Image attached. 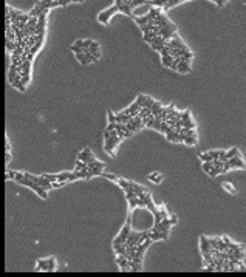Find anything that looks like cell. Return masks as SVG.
Here are the masks:
<instances>
[{
	"label": "cell",
	"instance_id": "6da1fadb",
	"mask_svg": "<svg viewBox=\"0 0 246 277\" xmlns=\"http://www.w3.org/2000/svg\"><path fill=\"white\" fill-rule=\"evenodd\" d=\"M130 221H132V217L128 215V217H127V223H125V226L121 229L119 235L113 240V248H115V246H119V245H122V243H125L128 234H130V231H132V229H130Z\"/></svg>",
	"mask_w": 246,
	"mask_h": 277
},
{
	"label": "cell",
	"instance_id": "7a4b0ae2",
	"mask_svg": "<svg viewBox=\"0 0 246 277\" xmlns=\"http://www.w3.org/2000/svg\"><path fill=\"white\" fill-rule=\"evenodd\" d=\"M244 169V161L241 160L240 156H234V158H229V160H226V163H225V166H223V169H225V174L228 172V170H231V169Z\"/></svg>",
	"mask_w": 246,
	"mask_h": 277
},
{
	"label": "cell",
	"instance_id": "3957f363",
	"mask_svg": "<svg viewBox=\"0 0 246 277\" xmlns=\"http://www.w3.org/2000/svg\"><path fill=\"white\" fill-rule=\"evenodd\" d=\"M118 11H119V6H118V5H113L112 8H108V9H105V11H102L101 14L98 16V20H99L101 23L107 25L108 20H110V17L115 14V12H118Z\"/></svg>",
	"mask_w": 246,
	"mask_h": 277
},
{
	"label": "cell",
	"instance_id": "277c9868",
	"mask_svg": "<svg viewBox=\"0 0 246 277\" xmlns=\"http://www.w3.org/2000/svg\"><path fill=\"white\" fill-rule=\"evenodd\" d=\"M122 139H124V136H119V135L113 136V135H112V138H110L108 141H105V146H104L105 152H108L110 155H113V149H115L116 146H118V144H119Z\"/></svg>",
	"mask_w": 246,
	"mask_h": 277
},
{
	"label": "cell",
	"instance_id": "5b68a950",
	"mask_svg": "<svg viewBox=\"0 0 246 277\" xmlns=\"http://www.w3.org/2000/svg\"><path fill=\"white\" fill-rule=\"evenodd\" d=\"M170 226H172V220H170L169 217H164L160 225H153L152 229H157V231H161V232L169 234V228H170Z\"/></svg>",
	"mask_w": 246,
	"mask_h": 277
},
{
	"label": "cell",
	"instance_id": "8992f818",
	"mask_svg": "<svg viewBox=\"0 0 246 277\" xmlns=\"http://www.w3.org/2000/svg\"><path fill=\"white\" fill-rule=\"evenodd\" d=\"M189 60H186V59H183V57H180V64H178V68H176V71L178 73H181V74H187V73H190L192 70H190V67H189Z\"/></svg>",
	"mask_w": 246,
	"mask_h": 277
},
{
	"label": "cell",
	"instance_id": "52a82bcc",
	"mask_svg": "<svg viewBox=\"0 0 246 277\" xmlns=\"http://www.w3.org/2000/svg\"><path fill=\"white\" fill-rule=\"evenodd\" d=\"M200 249H201V254L204 253H211L212 251V245L209 242V239H206L204 235L200 237Z\"/></svg>",
	"mask_w": 246,
	"mask_h": 277
},
{
	"label": "cell",
	"instance_id": "ba28073f",
	"mask_svg": "<svg viewBox=\"0 0 246 277\" xmlns=\"http://www.w3.org/2000/svg\"><path fill=\"white\" fill-rule=\"evenodd\" d=\"M92 158H95V156H93V153H92V150H90V149H84L79 155H77V160H81V161H84L87 164H88V161L92 160Z\"/></svg>",
	"mask_w": 246,
	"mask_h": 277
},
{
	"label": "cell",
	"instance_id": "9c48e42d",
	"mask_svg": "<svg viewBox=\"0 0 246 277\" xmlns=\"http://www.w3.org/2000/svg\"><path fill=\"white\" fill-rule=\"evenodd\" d=\"M167 235L166 232H161V231H157V229H152V234H150V239L155 242V240H167Z\"/></svg>",
	"mask_w": 246,
	"mask_h": 277
},
{
	"label": "cell",
	"instance_id": "30bf717a",
	"mask_svg": "<svg viewBox=\"0 0 246 277\" xmlns=\"http://www.w3.org/2000/svg\"><path fill=\"white\" fill-rule=\"evenodd\" d=\"M116 263L119 265V268H121L122 271H127V269H128V260H127L125 256H122V254L118 256V257H116Z\"/></svg>",
	"mask_w": 246,
	"mask_h": 277
},
{
	"label": "cell",
	"instance_id": "8fae6325",
	"mask_svg": "<svg viewBox=\"0 0 246 277\" xmlns=\"http://www.w3.org/2000/svg\"><path fill=\"white\" fill-rule=\"evenodd\" d=\"M48 268H50V263H48V260H37L36 271H47V272H48Z\"/></svg>",
	"mask_w": 246,
	"mask_h": 277
},
{
	"label": "cell",
	"instance_id": "7c38bea8",
	"mask_svg": "<svg viewBox=\"0 0 246 277\" xmlns=\"http://www.w3.org/2000/svg\"><path fill=\"white\" fill-rule=\"evenodd\" d=\"M42 11H44V8L37 3V5H36V6H34V8H33V9L28 12V14H30V17H39V16L42 14Z\"/></svg>",
	"mask_w": 246,
	"mask_h": 277
},
{
	"label": "cell",
	"instance_id": "4fadbf2b",
	"mask_svg": "<svg viewBox=\"0 0 246 277\" xmlns=\"http://www.w3.org/2000/svg\"><path fill=\"white\" fill-rule=\"evenodd\" d=\"M76 59L79 60L82 65H88L90 62H92V60H90V57H88V56H85L84 53H77V54H76Z\"/></svg>",
	"mask_w": 246,
	"mask_h": 277
},
{
	"label": "cell",
	"instance_id": "5bb4252c",
	"mask_svg": "<svg viewBox=\"0 0 246 277\" xmlns=\"http://www.w3.org/2000/svg\"><path fill=\"white\" fill-rule=\"evenodd\" d=\"M119 11H121V12H124V14H127L128 17H132V19H133V12H132V8L128 6V5H125V3L119 5Z\"/></svg>",
	"mask_w": 246,
	"mask_h": 277
},
{
	"label": "cell",
	"instance_id": "9a60e30c",
	"mask_svg": "<svg viewBox=\"0 0 246 277\" xmlns=\"http://www.w3.org/2000/svg\"><path fill=\"white\" fill-rule=\"evenodd\" d=\"M133 19H135V22H136L138 25H147V23L150 22V19H149V16H147V14H146V16H142V17L133 16Z\"/></svg>",
	"mask_w": 246,
	"mask_h": 277
},
{
	"label": "cell",
	"instance_id": "2e32d148",
	"mask_svg": "<svg viewBox=\"0 0 246 277\" xmlns=\"http://www.w3.org/2000/svg\"><path fill=\"white\" fill-rule=\"evenodd\" d=\"M198 158L203 161V163H211V161H214V158L211 156V153L209 152H204V153H200L198 155Z\"/></svg>",
	"mask_w": 246,
	"mask_h": 277
},
{
	"label": "cell",
	"instance_id": "e0dca14e",
	"mask_svg": "<svg viewBox=\"0 0 246 277\" xmlns=\"http://www.w3.org/2000/svg\"><path fill=\"white\" fill-rule=\"evenodd\" d=\"M130 187H132L136 194H141V192H146V191H147L144 186H141V184H136V183H133V181H130Z\"/></svg>",
	"mask_w": 246,
	"mask_h": 277
},
{
	"label": "cell",
	"instance_id": "ac0fdd59",
	"mask_svg": "<svg viewBox=\"0 0 246 277\" xmlns=\"http://www.w3.org/2000/svg\"><path fill=\"white\" fill-rule=\"evenodd\" d=\"M218 174H225V169H223V167H217V166H214V167H212V170L209 172V177L215 178Z\"/></svg>",
	"mask_w": 246,
	"mask_h": 277
},
{
	"label": "cell",
	"instance_id": "d6986e66",
	"mask_svg": "<svg viewBox=\"0 0 246 277\" xmlns=\"http://www.w3.org/2000/svg\"><path fill=\"white\" fill-rule=\"evenodd\" d=\"M173 60H175V57H173L172 54L164 56V57H163V65H164V67H169V68H170V65H172Z\"/></svg>",
	"mask_w": 246,
	"mask_h": 277
},
{
	"label": "cell",
	"instance_id": "ffe728a7",
	"mask_svg": "<svg viewBox=\"0 0 246 277\" xmlns=\"http://www.w3.org/2000/svg\"><path fill=\"white\" fill-rule=\"evenodd\" d=\"M5 47H6L8 51L12 53V51L16 50V47H17V42H12V41H8V39H6V41H5Z\"/></svg>",
	"mask_w": 246,
	"mask_h": 277
},
{
	"label": "cell",
	"instance_id": "44dd1931",
	"mask_svg": "<svg viewBox=\"0 0 246 277\" xmlns=\"http://www.w3.org/2000/svg\"><path fill=\"white\" fill-rule=\"evenodd\" d=\"M234 156H240V153H238V149H231L229 152H226V160H229V158H234Z\"/></svg>",
	"mask_w": 246,
	"mask_h": 277
},
{
	"label": "cell",
	"instance_id": "7402d4cb",
	"mask_svg": "<svg viewBox=\"0 0 246 277\" xmlns=\"http://www.w3.org/2000/svg\"><path fill=\"white\" fill-rule=\"evenodd\" d=\"M184 144H187V146H197V138H195V136H187V135H186Z\"/></svg>",
	"mask_w": 246,
	"mask_h": 277
},
{
	"label": "cell",
	"instance_id": "603a6c76",
	"mask_svg": "<svg viewBox=\"0 0 246 277\" xmlns=\"http://www.w3.org/2000/svg\"><path fill=\"white\" fill-rule=\"evenodd\" d=\"M167 3V0H149V5L152 6H164Z\"/></svg>",
	"mask_w": 246,
	"mask_h": 277
},
{
	"label": "cell",
	"instance_id": "cb8c5ba5",
	"mask_svg": "<svg viewBox=\"0 0 246 277\" xmlns=\"http://www.w3.org/2000/svg\"><path fill=\"white\" fill-rule=\"evenodd\" d=\"M146 101H147V96H144V95H138V98H136V102L141 105L142 109L146 107Z\"/></svg>",
	"mask_w": 246,
	"mask_h": 277
},
{
	"label": "cell",
	"instance_id": "d4e9b609",
	"mask_svg": "<svg viewBox=\"0 0 246 277\" xmlns=\"http://www.w3.org/2000/svg\"><path fill=\"white\" fill-rule=\"evenodd\" d=\"M116 183H118V184H119V186H121V187H122L124 191H125L127 187H130V181H127V180H122V178H118V181H116Z\"/></svg>",
	"mask_w": 246,
	"mask_h": 277
},
{
	"label": "cell",
	"instance_id": "484cf974",
	"mask_svg": "<svg viewBox=\"0 0 246 277\" xmlns=\"http://www.w3.org/2000/svg\"><path fill=\"white\" fill-rule=\"evenodd\" d=\"M149 180L158 184V183H161V181H163V177H161V175H157V174H152V175H149Z\"/></svg>",
	"mask_w": 246,
	"mask_h": 277
},
{
	"label": "cell",
	"instance_id": "4316f807",
	"mask_svg": "<svg viewBox=\"0 0 246 277\" xmlns=\"http://www.w3.org/2000/svg\"><path fill=\"white\" fill-rule=\"evenodd\" d=\"M48 263H50V268H48V272H53V271H54V268H56V259H54V257H51V259H48Z\"/></svg>",
	"mask_w": 246,
	"mask_h": 277
},
{
	"label": "cell",
	"instance_id": "83f0119b",
	"mask_svg": "<svg viewBox=\"0 0 246 277\" xmlns=\"http://www.w3.org/2000/svg\"><path fill=\"white\" fill-rule=\"evenodd\" d=\"M16 170H6V174H5V178L6 180H16Z\"/></svg>",
	"mask_w": 246,
	"mask_h": 277
},
{
	"label": "cell",
	"instance_id": "f1b7e54d",
	"mask_svg": "<svg viewBox=\"0 0 246 277\" xmlns=\"http://www.w3.org/2000/svg\"><path fill=\"white\" fill-rule=\"evenodd\" d=\"M212 167H214V163L211 161V163H203V170L206 174H209L211 170H212Z\"/></svg>",
	"mask_w": 246,
	"mask_h": 277
},
{
	"label": "cell",
	"instance_id": "f546056e",
	"mask_svg": "<svg viewBox=\"0 0 246 277\" xmlns=\"http://www.w3.org/2000/svg\"><path fill=\"white\" fill-rule=\"evenodd\" d=\"M138 203H139V198H138V197H133V198H130V200H128V204H130V209L136 207V206H138Z\"/></svg>",
	"mask_w": 246,
	"mask_h": 277
},
{
	"label": "cell",
	"instance_id": "4dcf8cb0",
	"mask_svg": "<svg viewBox=\"0 0 246 277\" xmlns=\"http://www.w3.org/2000/svg\"><path fill=\"white\" fill-rule=\"evenodd\" d=\"M90 51H92V53H93V54H96V53L99 51V44L93 41V44H92V45H90Z\"/></svg>",
	"mask_w": 246,
	"mask_h": 277
},
{
	"label": "cell",
	"instance_id": "1f68e13d",
	"mask_svg": "<svg viewBox=\"0 0 246 277\" xmlns=\"http://www.w3.org/2000/svg\"><path fill=\"white\" fill-rule=\"evenodd\" d=\"M22 82H23L25 85H28V82H30V71H23V77H22Z\"/></svg>",
	"mask_w": 246,
	"mask_h": 277
},
{
	"label": "cell",
	"instance_id": "d6a6232c",
	"mask_svg": "<svg viewBox=\"0 0 246 277\" xmlns=\"http://www.w3.org/2000/svg\"><path fill=\"white\" fill-rule=\"evenodd\" d=\"M101 177H105V178H108V180H112V181H118V177H116V175H112V174H104V172H102Z\"/></svg>",
	"mask_w": 246,
	"mask_h": 277
},
{
	"label": "cell",
	"instance_id": "836d02e7",
	"mask_svg": "<svg viewBox=\"0 0 246 277\" xmlns=\"http://www.w3.org/2000/svg\"><path fill=\"white\" fill-rule=\"evenodd\" d=\"M42 177H44V178H47V180H50L51 183H53V181H57V175H48V174H44Z\"/></svg>",
	"mask_w": 246,
	"mask_h": 277
},
{
	"label": "cell",
	"instance_id": "e575fe53",
	"mask_svg": "<svg viewBox=\"0 0 246 277\" xmlns=\"http://www.w3.org/2000/svg\"><path fill=\"white\" fill-rule=\"evenodd\" d=\"M108 122H116V115L113 112H108Z\"/></svg>",
	"mask_w": 246,
	"mask_h": 277
},
{
	"label": "cell",
	"instance_id": "d590c367",
	"mask_svg": "<svg viewBox=\"0 0 246 277\" xmlns=\"http://www.w3.org/2000/svg\"><path fill=\"white\" fill-rule=\"evenodd\" d=\"M223 186H225V189H226V191H229V192H232V194H235V189H234V187H231V184H229V183H225Z\"/></svg>",
	"mask_w": 246,
	"mask_h": 277
},
{
	"label": "cell",
	"instance_id": "8d00e7d4",
	"mask_svg": "<svg viewBox=\"0 0 246 277\" xmlns=\"http://www.w3.org/2000/svg\"><path fill=\"white\" fill-rule=\"evenodd\" d=\"M183 119H184V121H189V119H190V110H186V112L183 113Z\"/></svg>",
	"mask_w": 246,
	"mask_h": 277
},
{
	"label": "cell",
	"instance_id": "74e56055",
	"mask_svg": "<svg viewBox=\"0 0 246 277\" xmlns=\"http://www.w3.org/2000/svg\"><path fill=\"white\" fill-rule=\"evenodd\" d=\"M93 44L92 39H87V41H84V48H90V45Z\"/></svg>",
	"mask_w": 246,
	"mask_h": 277
},
{
	"label": "cell",
	"instance_id": "f35d334b",
	"mask_svg": "<svg viewBox=\"0 0 246 277\" xmlns=\"http://www.w3.org/2000/svg\"><path fill=\"white\" fill-rule=\"evenodd\" d=\"M9 161H11V153L5 152V163H9Z\"/></svg>",
	"mask_w": 246,
	"mask_h": 277
},
{
	"label": "cell",
	"instance_id": "ab89813d",
	"mask_svg": "<svg viewBox=\"0 0 246 277\" xmlns=\"http://www.w3.org/2000/svg\"><path fill=\"white\" fill-rule=\"evenodd\" d=\"M74 45H77V47L84 48V41H82V39H79V41H76V44H74Z\"/></svg>",
	"mask_w": 246,
	"mask_h": 277
},
{
	"label": "cell",
	"instance_id": "60d3db41",
	"mask_svg": "<svg viewBox=\"0 0 246 277\" xmlns=\"http://www.w3.org/2000/svg\"><path fill=\"white\" fill-rule=\"evenodd\" d=\"M222 239H223V242H225V243H226L228 246L231 245V240H229V237H226V235H223V237H222Z\"/></svg>",
	"mask_w": 246,
	"mask_h": 277
},
{
	"label": "cell",
	"instance_id": "b9f144b4",
	"mask_svg": "<svg viewBox=\"0 0 246 277\" xmlns=\"http://www.w3.org/2000/svg\"><path fill=\"white\" fill-rule=\"evenodd\" d=\"M170 220H172V225H175L178 218H176V215H172V218H170Z\"/></svg>",
	"mask_w": 246,
	"mask_h": 277
},
{
	"label": "cell",
	"instance_id": "7bdbcfd3",
	"mask_svg": "<svg viewBox=\"0 0 246 277\" xmlns=\"http://www.w3.org/2000/svg\"><path fill=\"white\" fill-rule=\"evenodd\" d=\"M5 152H9V144L5 141Z\"/></svg>",
	"mask_w": 246,
	"mask_h": 277
},
{
	"label": "cell",
	"instance_id": "ee69618b",
	"mask_svg": "<svg viewBox=\"0 0 246 277\" xmlns=\"http://www.w3.org/2000/svg\"><path fill=\"white\" fill-rule=\"evenodd\" d=\"M73 2H84V0H73Z\"/></svg>",
	"mask_w": 246,
	"mask_h": 277
},
{
	"label": "cell",
	"instance_id": "f6af8a7d",
	"mask_svg": "<svg viewBox=\"0 0 246 277\" xmlns=\"http://www.w3.org/2000/svg\"><path fill=\"white\" fill-rule=\"evenodd\" d=\"M167 2H169V0H167Z\"/></svg>",
	"mask_w": 246,
	"mask_h": 277
}]
</instances>
